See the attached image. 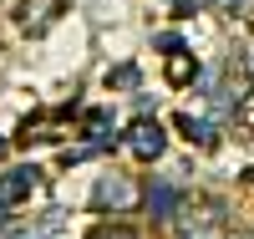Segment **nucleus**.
Wrapping results in <instances>:
<instances>
[{
    "label": "nucleus",
    "mask_w": 254,
    "mask_h": 239,
    "mask_svg": "<svg viewBox=\"0 0 254 239\" xmlns=\"http://www.w3.org/2000/svg\"><path fill=\"white\" fill-rule=\"evenodd\" d=\"M178 239H229V209L208 193H183V204L173 214Z\"/></svg>",
    "instance_id": "obj_1"
},
{
    "label": "nucleus",
    "mask_w": 254,
    "mask_h": 239,
    "mask_svg": "<svg viewBox=\"0 0 254 239\" xmlns=\"http://www.w3.org/2000/svg\"><path fill=\"white\" fill-rule=\"evenodd\" d=\"M137 199H142V188L127 173H102L92 183V209L97 214H127V209H137Z\"/></svg>",
    "instance_id": "obj_2"
},
{
    "label": "nucleus",
    "mask_w": 254,
    "mask_h": 239,
    "mask_svg": "<svg viewBox=\"0 0 254 239\" xmlns=\"http://www.w3.org/2000/svg\"><path fill=\"white\" fill-rule=\"evenodd\" d=\"M122 143L132 148V158H142V163H158V158L168 153V127H163V122H153V117H137V122H127Z\"/></svg>",
    "instance_id": "obj_3"
},
{
    "label": "nucleus",
    "mask_w": 254,
    "mask_h": 239,
    "mask_svg": "<svg viewBox=\"0 0 254 239\" xmlns=\"http://www.w3.org/2000/svg\"><path fill=\"white\" fill-rule=\"evenodd\" d=\"M61 10H66V0H20L15 5V26H20V36H46L61 20Z\"/></svg>",
    "instance_id": "obj_4"
},
{
    "label": "nucleus",
    "mask_w": 254,
    "mask_h": 239,
    "mask_svg": "<svg viewBox=\"0 0 254 239\" xmlns=\"http://www.w3.org/2000/svg\"><path fill=\"white\" fill-rule=\"evenodd\" d=\"M36 183H41V173H36L31 163H20V168H10V173H0V214L15 209L20 199H31Z\"/></svg>",
    "instance_id": "obj_5"
},
{
    "label": "nucleus",
    "mask_w": 254,
    "mask_h": 239,
    "mask_svg": "<svg viewBox=\"0 0 254 239\" xmlns=\"http://www.w3.org/2000/svg\"><path fill=\"white\" fill-rule=\"evenodd\" d=\"M142 199H147V209H153V219H173V214H178V204H183V193H178L173 183H153V188L142 193Z\"/></svg>",
    "instance_id": "obj_6"
},
{
    "label": "nucleus",
    "mask_w": 254,
    "mask_h": 239,
    "mask_svg": "<svg viewBox=\"0 0 254 239\" xmlns=\"http://www.w3.org/2000/svg\"><path fill=\"white\" fill-rule=\"evenodd\" d=\"M92 239H137L127 224H102V229H92Z\"/></svg>",
    "instance_id": "obj_7"
},
{
    "label": "nucleus",
    "mask_w": 254,
    "mask_h": 239,
    "mask_svg": "<svg viewBox=\"0 0 254 239\" xmlns=\"http://www.w3.org/2000/svg\"><path fill=\"white\" fill-rule=\"evenodd\" d=\"M178 122H183V133H188V138H198L203 148H208V143H214V133H208V127H203V122H193V117H178Z\"/></svg>",
    "instance_id": "obj_8"
},
{
    "label": "nucleus",
    "mask_w": 254,
    "mask_h": 239,
    "mask_svg": "<svg viewBox=\"0 0 254 239\" xmlns=\"http://www.w3.org/2000/svg\"><path fill=\"white\" fill-rule=\"evenodd\" d=\"M132 77H137V67H117V81L112 86H132Z\"/></svg>",
    "instance_id": "obj_9"
},
{
    "label": "nucleus",
    "mask_w": 254,
    "mask_h": 239,
    "mask_svg": "<svg viewBox=\"0 0 254 239\" xmlns=\"http://www.w3.org/2000/svg\"><path fill=\"white\" fill-rule=\"evenodd\" d=\"M0 158H5V138H0Z\"/></svg>",
    "instance_id": "obj_10"
},
{
    "label": "nucleus",
    "mask_w": 254,
    "mask_h": 239,
    "mask_svg": "<svg viewBox=\"0 0 254 239\" xmlns=\"http://www.w3.org/2000/svg\"><path fill=\"white\" fill-rule=\"evenodd\" d=\"M244 239H254V234H244Z\"/></svg>",
    "instance_id": "obj_11"
}]
</instances>
